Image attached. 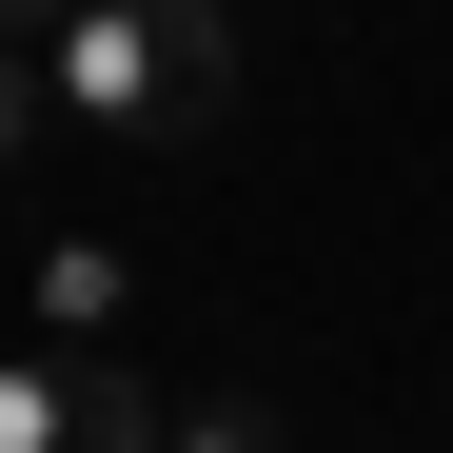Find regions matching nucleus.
Returning a JSON list of instances; mask_svg holds the SVG:
<instances>
[{
    "label": "nucleus",
    "mask_w": 453,
    "mask_h": 453,
    "mask_svg": "<svg viewBox=\"0 0 453 453\" xmlns=\"http://www.w3.org/2000/svg\"><path fill=\"white\" fill-rule=\"evenodd\" d=\"M0 453H158V395L119 355H0Z\"/></svg>",
    "instance_id": "obj_2"
},
{
    "label": "nucleus",
    "mask_w": 453,
    "mask_h": 453,
    "mask_svg": "<svg viewBox=\"0 0 453 453\" xmlns=\"http://www.w3.org/2000/svg\"><path fill=\"white\" fill-rule=\"evenodd\" d=\"M59 20H80V0H0V40H20V59H40V40H59Z\"/></svg>",
    "instance_id": "obj_6"
},
{
    "label": "nucleus",
    "mask_w": 453,
    "mask_h": 453,
    "mask_svg": "<svg viewBox=\"0 0 453 453\" xmlns=\"http://www.w3.org/2000/svg\"><path fill=\"white\" fill-rule=\"evenodd\" d=\"M20 296H40V355H119L138 257H119V237H40V276H20Z\"/></svg>",
    "instance_id": "obj_3"
},
{
    "label": "nucleus",
    "mask_w": 453,
    "mask_h": 453,
    "mask_svg": "<svg viewBox=\"0 0 453 453\" xmlns=\"http://www.w3.org/2000/svg\"><path fill=\"white\" fill-rule=\"evenodd\" d=\"M20 158H40V59L0 40V178H20Z\"/></svg>",
    "instance_id": "obj_5"
},
{
    "label": "nucleus",
    "mask_w": 453,
    "mask_h": 453,
    "mask_svg": "<svg viewBox=\"0 0 453 453\" xmlns=\"http://www.w3.org/2000/svg\"><path fill=\"white\" fill-rule=\"evenodd\" d=\"M40 119H80L99 158H158V138L237 119V20L217 0H80L40 40Z\"/></svg>",
    "instance_id": "obj_1"
},
{
    "label": "nucleus",
    "mask_w": 453,
    "mask_h": 453,
    "mask_svg": "<svg viewBox=\"0 0 453 453\" xmlns=\"http://www.w3.org/2000/svg\"><path fill=\"white\" fill-rule=\"evenodd\" d=\"M158 453H296V414L276 395H197V414H158Z\"/></svg>",
    "instance_id": "obj_4"
}]
</instances>
